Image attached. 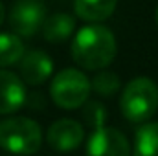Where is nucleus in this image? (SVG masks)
I'll return each mask as SVG.
<instances>
[{
    "instance_id": "nucleus-1",
    "label": "nucleus",
    "mask_w": 158,
    "mask_h": 156,
    "mask_svg": "<svg viewBox=\"0 0 158 156\" xmlns=\"http://www.w3.org/2000/svg\"><path fill=\"white\" fill-rule=\"evenodd\" d=\"M118 46L114 33L101 24L81 28L72 42V57L85 70H103L116 57Z\"/></svg>"
},
{
    "instance_id": "nucleus-2",
    "label": "nucleus",
    "mask_w": 158,
    "mask_h": 156,
    "mask_svg": "<svg viewBox=\"0 0 158 156\" xmlns=\"http://www.w3.org/2000/svg\"><path fill=\"white\" fill-rule=\"evenodd\" d=\"M119 109L125 119L142 123L158 110V86L149 77L132 79L121 92Z\"/></svg>"
},
{
    "instance_id": "nucleus-3",
    "label": "nucleus",
    "mask_w": 158,
    "mask_h": 156,
    "mask_svg": "<svg viewBox=\"0 0 158 156\" xmlns=\"http://www.w3.org/2000/svg\"><path fill=\"white\" fill-rule=\"evenodd\" d=\"M42 143L39 123L28 117H9L0 121V147L11 154H35Z\"/></svg>"
},
{
    "instance_id": "nucleus-4",
    "label": "nucleus",
    "mask_w": 158,
    "mask_h": 156,
    "mask_svg": "<svg viewBox=\"0 0 158 156\" xmlns=\"http://www.w3.org/2000/svg\"><path fill=\"white\" fill-rule=\"evenodd\" d=\"M90 90L92 86L88 77L81 70H74V68H66L59 72L50 86V94L55 105L66 110L79 109L81 105H85L90 96Z\"/></svg>"
},
{
    "instance_id": "nucleus-5",
    "label": "nucleus",
    "mask_w": 158,
    "mask_h": 156,
    "mask_svg": "<svg viewBox=\"0 0 158 156\" xmlns=\"http://www.w3.org/2000/svg\"><path fill=\"white\" fill-rule=\"evenodd\" d=\"M46 18V7L40 0H17L9 13V26L19 37H33Z\"/></svg>"
},
{
    "instance_id": "nucleus-6",
    "label": "nucleus",
    "mask_w": 158,
    "mask_h": 156,
    "mask_svg": "<svg viewBox=\"0 0 158 156\" xmlns=\"http://www.w3.org/2000/svg\"><path fill=\"white\" fill-rule=\"evenodd\" d=\"M86 156H131V145L119 130L98 127L88 138Z\"/></svg>"
},
{
    "instance_id": "nucleus-7",
    "label": "nucleus",
    "mask_w": 158,
    "mask_h": 156,
    "mask_svg": "<svg viewBox=\"0 0 158 156\" xmlns=\"http://www.w3.org/2000/svg\"><path fill=\"white\" fill-rule=\"evenodd\" d=\"M48 145L57 153H72L85 140V129L76 119H59L55 121L46 134Z\"/></svg>"
},
{
    "instance_id": "nucleus-8",
    "label": "nucleus",
    "mask_w": 158,
    "mask_h": 156,
    "mask_svg": "<svg viewBox=\"0 0 158 156\" xmlns=\"http://www.w3.org/2000/svg\"><path fill=\"white\" fill-rule=\"evenodd\" d=\"M52 72H53V63L50 55L40 50L28 51L20 57V76L28 84L35 86V84L44 83L52 76Z\"/></svg>"
},
{
    "instance_id": "nucleus-9",
    "label": "nucleus",
    "mask_w": 158,
    "mask_h": 156,
    "mask_svg": "<svg viewBox=\"0 0 158 156\" xmlns=\"http://www.w3.org/2000/svg\"><path fill=\"white\" fill-rule=\"evenodd\" d=\"M26 101V88L20 77L7 70H0V114L19 110Z\"/></svg>"
},
{
    "instance_id": "nucleus-10",
    "label": "nucleus",
    "mask_w": 158,
    "mask_h": 156,
    "mask_svg": "<svg viewBox=\"0 0 158 156\" xmlns=\"http://www.w3.org/2000/svg\"><path fill=\"white\" fill-rule=\"evenodd\" d=\"M76 28V20L74 17H70L68 13H55L52 17H46L40 30H42V37L50 42H63L66 40Z\"/></svg>"
},
{
    "instance_id": "nucleus-11",
    "label": "nucleus",
    "mask_w": 158,
    "mask_h": 156,
    "mask_svg": "<svg viewBox=\"0 0 158 156\" xmlns=\"http://www.w3.org/2000/svg\"><path fill=\"white\" fill-rule=\"evenodd\" d=\"M118 0H74L76 15L88 22H101L107 20L114 9Z\"/></svg>"
},
{
    "instance_id": "nucleus-12",
    "label": "nucleus",
    "mask_w": 158,
    "mask_h": 156,
    "mask_svg": "<svg viewBox=\"0 0 158 156\" xmlns=\"http://www.w3.org/2000/svg\"><path fill=\"white\" fill-rule=\"evenodd\" d=\"M132 156H158V121L145 123L138 130Z\"/></svg>"
},
{
    "instance_id": "nucleus-13",
    "label": "nucleus",
    "mask_w": 158,
    "mask_h": 156,
    "mask_svg": "<svg viewBox=\"0 0 158 156\" xmlns=\"http://www.w3.org/2000/svg\"><path fill=\"white\" fill-rule=\"evenodd\" d=\"M24 55V44L15 33H0V66H11Z\"/></svg>"
},
{
    "instance_id": "nucleus-14",
    "label": "nucleus",
    "mask_w": 158,
    "mask_h": 156,
    "mask_svg": "<svg viewBox=\"0 0 158 156\" xmlns=\"http://www.w3.org/2000/svg\"><path fill=\"white\" fill-rule=\"evenodd\" d=\"M90 86H92V90H96V94L109 97V96L116 94L119 90V79L116 77V74L101 72V74H98L94 77V81L90 83Z\"/></svg>"
},
{
    "instance_id": "nucleus-15",
    "label": "nucleus",
    "mask_w": 158,
    "mask_h": 156,
    "mask_svg": "<svg viewBox=\"0 0 158 156\" xmlns=\"http://www.w3.org/2000/svg\"><path fill=\"white\" fill-rule=\"evenodd\" d=\"M103 116H105V110H103L98 103H90V105L86 107V110H85V117H88L90 123L96 125V129L101 127V123H103Z\"/></svg>"
},
{
    "instance_id": "nucleus-16",
    "label": "nucleus",
    "mask_w": 158,
    "mask_h": 156,
    "mask_svg": "<svg viewBox=\"0 0 158 156\" xmlns=\"http://www.w3.org/2000/svg\"><path fill=\"white\" fill-rule=\"evenodd\" d=\"M4 17H6V9H4V4H2V0H0V24L4 22Z\"/></svg>"
},
{
    "instance_id": "nucleus-17",
    "label": "nucleus",
    "mask_w": 158,
    "mask_h": 156,
    "mask_svg": "<svg viewBox=\"0 0 158 156\" xmlns=\"http://www.w3.org/2000/svg\"><path fill=\"white\" fill-rule=\"evenodd\" d=\"M155 18H156V24H158V6H156V11H155Z\"/></svg>"
}]
</instances>
